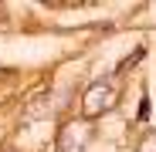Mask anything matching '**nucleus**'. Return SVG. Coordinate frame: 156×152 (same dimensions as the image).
<instances>
[{"label": "nucleus", "mask_w": 156, "mask_h": 152, "mask_svg": "<svg viewBox=\"0 0 156 152\" xmlns=\"http://www.w3.org/2000/svg\"><path fill=\"white\" fill-rule=\"evenodd\" d=\"M139 152H156V135H149V139H143V145H139Z\"/></svg>", "instance_id": "obj_3"}, {"label": "nucleus", "mask_w": 156, "mask_h": 152, "mask_svg": "<svg viewBox=\"0 0 156 152\" xmlns=\"http://www.w3.org/2000/svg\"><path fill=\"white\" fill-rule=\"evenodd\" d=\"M122 98V88H119V78L115 74H105V78H95L88 88H85V98H82V112H85V122L88 118H98L102 112H112Z\"/></svg>", "instance_id": "obj_1"}, {"label": "nucleus", "mask_w": 156, "mask_h": 152, "mask_svg": "<svg viewBox=\"0 0 156 152\" xmlns=\"http://www.w3.org/2000/svg\"><path fill=\"white\" fill-rule=\"evenodd\" d=\"M0 152H17V149H10V145H0Z\"/></svg>", "instance_id": "obj_5"}, {"label": "nucleus", "mask_w": 156, "mask_h": 152, "mask_svg": "<svg viewBox=\"0 0 156 152\" xmlns=\"http://www.w3.org/2000/svg\"><path fill=\"white\" fill-rule=\"evenodd\" d=\"M88 139V122H68L65 129L58 132V152H85Z\"/></svg>", "instance_id": "obj_2"}, {"label": "nucleus", "mask_w": 156, "mask_h": 152, "mask_svg": "<svg viewBox=\"0 0 156 152\" xmlns=\"http://www.w3.org/2000/svg\"><path fill=\"white\" fill-rule=\"evenodd\" d=\"M136 118H139V122H146V118H149V101H146V98L139 101V115H136Z\"/></svg>", "instance_id": "obj_4"}]
</instances>
